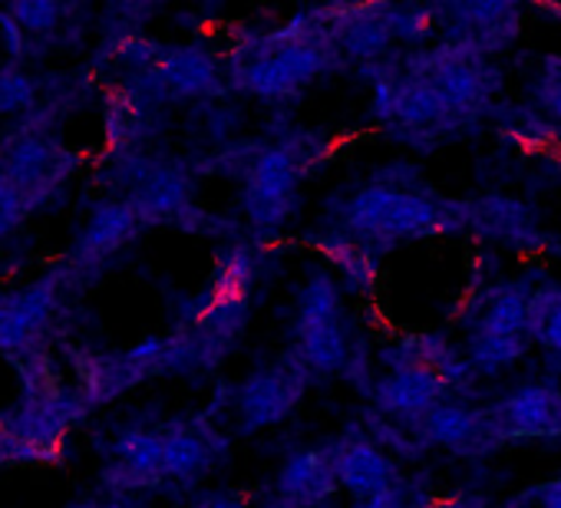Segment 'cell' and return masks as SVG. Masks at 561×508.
<instances>
[{"mask_svg": "<svg viewBox=\"0 0 561 508\" xmlns=\"http://www.w3.org/2000/svg\"><path fill=\"white\" fill-rule=\"evenodd\" d=\"M301 185V159L288 149H267L254 159L244 185V208L257 228H277L288 218Z\"/></svg>", "mask_w": 561, "mask_h": 508, "instance_id": "cell-8", "label": "cell"}, {"mask_svg": "<svg viewBox=\"0 0 561 508\" xmlns=\"http://www.w3.org/2000/svg\"><path fill=\"white\" fill-rule=\"evenodd\" d=\"M321 14L341 57L377 60L397 41L393 4H341V8H324Z\"/></svg>", "mask_w": 561, "mask_h": 508, "instance_id": "cell-11", "label": "cell"}, {"mask_svg": "<svg viewBox=\"0 0 561 508\" xmlns=\"http://www.w3.org/2000/svg\"><path fill=\"white\" fill-rule=\"evenodd\" d=\"M528 337H466L462 357L479 373H499L502 367L518 363L528 354Z\"/></svg>", "mask_w": 561, "mask_h": 508, "instance_id": "cell-24", "label": "cell"}, {"mask_svg": "<svg viewBox=\"0 0 561 508\" xmlns=\"http://www.w3.org/2000/svg\"><path fill=\"white\" fill-rule=\"evenodd\" d=\"M156 86L175 96H205L218 90V67L198 47L172 50L156 64Z\"/></svg>", "mask_w": 561, "mask_h": 508, "instance_id": "cell-17", "label": "cell"}, {"mask_svg": "<svg viewBox=\"0 0 561 508\" xmlns=\"http://www.w3.org/2000/svg\"><path fill=\"white\" fill-rule=\"evenodd\" d=\"M162 439H165V478H195L215 459L211 439L198 429H172Z\"/></svg>", "mask_w": 561, "mask_h": 508, "instance_id": "cell-22", "label": "cell"}, {"mask_svg": "<svg viewBox=\"0 0 561 508\" xmlns=\"http://www.w3.org/2000/svg\"><path fill=\"white\" fill-rule=\"evenodd\" d=\"M295 360L308 373H337L351 357L347 327L341 314V291L328 275H314L298 298Z\"/></svg>", "mask_w": 561, "mask_h": 508, "instance_id": "cell-4", "label": "cell"}, {"mask_svg": "<svg viewBox=\"0 0 561 508\" xmlns=\"http://www.w3.org/2000/svg\"><path fill=\"white\" fill-rule=\"evenodd\" d=\"M34 100V86L21 73H0V109H24Z\"/></svg>", "mask_w": 561, "mask_h": 508, "instance_id": "cell-31", "label": "cell"}, {"mask_svg": "<svg viewBox=\"0 0 561 508\" xmlns=\"http://www.w3.org/2000/svg\"><path fill=\"white\" fill-rule=\"evenodd\" d=\"M436 8H393V37L397 41H423L433 31Z\"/></svg>", "mask_w": 561, "mask_h": 508, "instance_id": "cell-28", "label": "cell"}, {"mask_svg": "<svg viewBox=\"0 0 561 508\" xmlns=\"http://www.w3.org/2000/svg\"><path fill=\"white\" fill-rule=\"evenodd\" d=\"M505 508H561V478H551V482L518 492L515 498H508Z\"/></svg>", "mask_w": 561, "mask_h": 508, "instance_id": "cell-30", "label": "cell"}, {"mask_svg": "<svg viewBox=\"0 0 561 508\" xmlns=\"http://www.w3.org/2000/svg\"><path fill=\"white\" fill-rule=\"evenodd\" d=\"M334 469H337V485H344L357 498V505L407 482L393 465V459L367 436H344L334 446Z\"/></svg>", "mask_w": 561, "mask_h": 508, "instance_id": "cell-13", "label": "cell"}, {"mask_svg": "<svg viewBox=\"0 0 561 508\" xmlns=\"http://www.w3.org/2000/svg\"><path fill=\"white\" fill-rule=\"evenodd\" d=\"M14 21L34 34L41 31H54L57 27V18H60V8L54 4V0H24V4H14L11 8Z\"/></svg>", "mask_w": 561, "mask_h": 508, "instance_id": "cell-29", "label": "cell"}, {"mask_svg": "<svg viewBox=\"0 0 561 508\" xmlns=\"http://www.w3.org/2000/svg\"><path fill=\"white\" fill-rule=\"evenodd\" d=\"M423 446H443L449 452L459 455H482L492 452L499 442L492 419H489V406L485 409H472L459 400H446L436 409H430L423 419H416L413 426H407Z\"/></svg>", "mask_w": 561, "mask_h": 508, "instance_id": "cell-10", "label": "cell"}, {"mask_svg": "<svg viewBox=\"0 0 561 508\" xmlns=\"http://www.w3.org/2000/svg\"><path fill=\"white\" fill-rule=\"evenodd\" d=\"M528 340L561 367V288H541L528 298Z\"/></svg>", "mask_w": 561, "mask_h": 508, "instance_id": "cell-23", "label": "cell"}, {"mask_svg": "<svg viewBox=\"0 0 561 508\" xmlns=\"http://www.w3.org/2000/svg\"><path fill=\"white\" fill-rule=\"evenodd\" d=\"M337 488L334 446L331 449H301L277 472V495L291 508H318Z\"/></svg>", "mask_w": 561, "mask_h": 508, "instance_id": "cell-14", "label": "cell"}, {"mask_svg": "<svg viewBox=\"0 0 561 508\" xmlns=\"http://www.w3.org/2000/svg\"><path fill=\"white\" fill-rule=\"evenodd\" d=\"M324 251H328V258L341 268V275H344V281H347L351 288L367 291V288L374 285L377 265H374L370 251H367L364 244H357L354 238H337V241H331Z\"/></svg>", "mask_w": 561, "mask_h": 508, "instance_id": "cell-25", "label": "cell"}, {"mask_svg": "<svg viewBox=\"0 0 561 508\" xmlns=\"http://www.w3.org/2000/svg\"><path fill=\"white\" fill-rule=\"evenodd\" d=\"M27 201H31V198H27L18 185H11L8 178H0V234L11 231V228L21 221Z\"/></svg>", "mask_w": 561, "mask_h": 508, "instance_id": "cell-32", "label": "cell"}, {"mask_svg": "<svg viewBox=\"0 0 561 508\" xmlns=\"http://www.w3.org/2000/svg\"><path fill=\"white\" fill-rule=\"evenodd\" d=\"M64 155L41 136H24L18 139L8 155H4V172L0 178H8L11 185H18L27 198L37 195L41 188H47L50 182H57L64 162Z\"/></svg>", "mask_w": 561, "mask_h": 508, "instance_id": "cell-16", "label": "cell"}, {"mask_svg": "<svg viewBox=\"0 0 561 508\" xmlns=\"http://www.w3.org/2000/svg\"><path fill=\"white\" fill-rule=\"evenodd\" d=\"M416 508H466V505H456V501H420Z\"/></svg>", "mask_w": 561, "mask_h": 508, "instance_id": "cell-33", "label": "cell"}, {"mask_svg": "<svg viewBox=\"0 0 561 508\" xmlns=\"http://www.w3.org/2000/svg\"><path fill=\"white\" fill-rule=\"evenodd\" d=\"M528 298L515 285L479 295L466 318V337H528Z\"/></svg>", "mask_w": 561, "mask_h": 508, "instance_id": "cell-15", "label": "cell"}, {"mask_svg": "<svg viewBox=\"0 0 561 508\" xmlns=\"http://www.w3.org/2000/svg\"><path fill=\"white\" fill-rule=\"evenodd\" d=\"M54 304V285H37L24 295H14L8 301H0V350L24 347L41 324L47 321Z\"/></svg>", "mask_w": 561, "mask_h": 508, "instance_id": "cell-18", "label": "cell"}, {"mask_svg": "<svg viewBox=\"0 0 561 508\" xmlns=\"http://www.w3.org/2000/svg\"><path fill=\"white\" fill-rule=\"evenodd\" d=\"M116 478L123 485H146L165 478V439L159 432H126L116 442Z\"/></svg>", "mask_w": 561, "mask_h": 508, "instance_id": "cell-20", "label": "cell"}, {"mask_svg": "<svg viewBox=\"0 0 561 508\" xmlns=\"http://www.w3.org/2000/svg\"><path fill=\"white\" fill-rule=\"evenodd\" d=\"M472 208H476V211H469V215L485 218V231H489V234H495L499 241H515V238L525 231V224H528L525 211H522L518 205L505 201V198L476 201Z\"/></svg>", "mask_w": 561, "mask_h": 508, "instance_id": "cell-26", "label": "cell"}, {"mask_svg": "<svg viewBox=\"0 0 561 508\" xmlns=\"http://www.w3.org/2000/svg\"><path fill=\"white\" fill-rule=\"evenodd\" d=\"M449 390L456 386L443 373L423 363H397V367H387V373L374 383V403L397 426H413L430 409L446 403Z\"/></svg>", "mask_w": 561, "mask_h": 508, "instance_id": "cell-9", "label": "cell"}, {"mask_svg": "<svg viewBox=\"0 0 561 508\" xmlns=\"http://www.w3.org/2000/svg\"><path fill=\"white\" fill-rule=\"evenodd\" d=\"M466 218V205H449L433 195L397 185H367L344 205V228L367 251L370 244L393 247L400 241L456 231Z\"/></svg>", "mask_w": 561, "mask_h": 508, "instance_id": "cell-2", "label": "cell"}, {"mask_svg": "<svg viewBox=\"0 0 561 508\" xmlns=\"http://www.w3.org/2000/svg\"><path fill=\"white\" fill-rule=\"evenodd\" d=\"M374 106H377L380 119L393 123L403 132H416V136H436L459 123L453 116V109L443 103V96L426 80L410 73L403 64L383 70L377 77Z\"/></svg>", "mask_w": 561, "mask_h": 508, "instance_id": "cell-5", "label": "cell"}, {"mask_svg": "<svg viewBox=\"0 0 561 508\" xmlns=\"http://www.w3.org/2000/svg\"><path fill=\"white\" fill-rule=\"evenodd\" d=\"M185 201H188L185 175L172 165H156L139 178L133 195V211L139 218H172L185 211Z\"/></svg>", "mask_w": 561, "mask_h": 508, "instance_id": "cell-19", "label": "cell"}, {"mask_svg": "<svg viewBox=\"0 0 561 508\" xmlns=\"http://www.w3.org/2000/svg\"><path fill=\"white\" fill-rule=\"evenodd\" d=\"M535 100L541 106V113L561 129V60L548 57L541 73H538V86H535Z\"/></svg>", "mask_w": 561, "mask_h": 508, "instance_id": "cell-27", "label": "cell"}, {"mask_svg": "<svg viewBox=\"0 0 561 508\" xmlns=\"http://www.w3.org/2000/svg\"><path fill=\"white\" fill-rule=\"evenodd\" d=\"M499 442H538L561 439V390L548 383H528L489 406Z\"/></svg>", "mask_w": 561, "mask_h": 508, "instance_id": "cell-7", "label": "cell"}, {"mask_svg": "<svg viewBox=\"0 0 561 508\" xmlns=\"http://www.w3.org/2000/svg\"><path fill=\"white\" fill-rule=\"evenodd\" d=\"M403 67L420 80H426L459 123L482 113L499 90V70L489 64V57L456 44L413 54L403 60Z\"/></svg>", "mask_w": 561, "mask_h": 508, "instance_id": "cell-3", "label": "cell"}, {"mask_svg": "<svg viewBox=\"0 0 561 508\" xmlns=\"http://www.w3.org/2000/svg\"><path fill=\"white\" fill-rule=\"evenodd\" d=\"M446 27V44L469 47L482 57L508 47L518 34V8L515 4H453L436 8Z\"/></svg>", "mask_w": 561, "mask_h": 508, "instance_id": "cell-12", "label": "cell"}, {"mask_svg": "<svg viewBox=\"0 0 561 508\" xmlns=\"http://www.w3.org/2000/svg\"><path fill=\"white\" fill-rule=\"evenodd\" d=\"M305 383H308V370L298 360L277 363L244 380L234 396V419L241 423V432H254L285 419L301 400Z\"/></svg>", "mask_w": 561, "mask_h": 508, "instance_id": "cell-6", "label": "cell"}, {"mask_svg": "<svg viewBox=\"0 0 561 508\" xmlns=\"http://www.w3.org/2000/svg\"><path fill=\"white\" fill-rule=\"evenodd\" d=\"M136 224H139V215L133 211V205L96 208L83 238H80V254H87V258H103V254L116 251L123 241L133 238Z\"/></svg>", "mask_w": 561, "mask_h": 508, "instance_id": "cell-21", "label": "cell"}, {"mask_svg": "<svg viewBox=\"0 0 561 508\" xmlns=\"http://www.w3.org/2000/svg\"><path fill=\"white\" fill-rule=\"evenodd\" d=\"M337 57L324 14L314 11L241 44L231 57V80L261 100H280L328 73Z\"/></svg>", "mask_w": 561, "mask_h": 508, "instance_id": "cell-1", "label": "cell"}]
</instances>
